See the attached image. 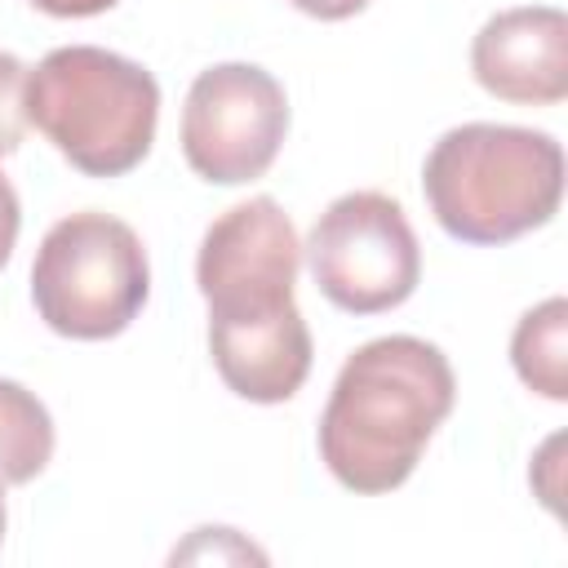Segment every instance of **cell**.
I'll return each instance as SVG.
<instances>
[{
	"label": "cell",
	"instance_id": "4",
	"mask_svg": "<svg viewBox=\"0 0 568 568\" xmlns=\"http://www.w3.org/2000/svg\"><path fill=\"white\" fill-rule=\"evenodd\" d=\"M151 293V266L138 231L111 213H71L53 222L31 262L36 315L71 342L124 333Z\"/></svg>",
	"mask_w": 568,
	"mask_h": 568
},
{
	"label": "cell",
	"instance_id": "8",
	"mask_svg": "<svg viewBox=\"0 0 568 568\" xmlns=\"http://www.w3.org/2000/svg\"><path fill=\"white\" fill-rule=\"evenodd\" d=\"M470 71L484 93L515 106H555L568 98V18L555 4L493 13L475 44Z\"/></svg>",
	"mask_w": 568,
	"mask_h": 568
},
{
	"label": "cell",
	"instance_id": "12",
	"mask_svg": "<svg viewBox=\"0 0 568 568\" xmlns=\"http://www.w3.org/2000/svg\"><path fill=\"white\" fill-rule=\"evenodd\" d=\"M22 89H27V67L0 49V155H13L22 146V133H27Z\"/></svg>",
	"mask_w": 568,
	"mask_h": 568
},
{
	"label": "cell",
	"instance_id": "9",
	"mask_svg": "<svg viewBox=\"0 0 568 568\" xmlns=\"http://www.w3.org/2000/svg\"><path fill=\"white\" fill-rule=\"evenodd\" d=\"M209 355L226 390L248 404H284L302 390L315 346L302 311L257 324H209Z\"/></svg>",
	"mask_w": 568,
	"mask_h": 568
},
{
	"label": "cell",
	"instance_id": "13",
	"mask_svg": "<svg viewBox=\"0 0 568 568\" xmlns=\"http://www.w3.org/2000/svg\"><path fill=\"white\" fill-rule=\"evenodd\" d=\"M178 559H266L257 546H248L235 528H195L186 546L173 550V564Z\"/></svg>",
	"mask_w": 568,
	"mask_h": 568
},
{
	"label": "cell",
	"instance_id": "5",
	"mask_svg": "<svg viewBox=\"0 0 568 568\" xmlns=\"http://www.w3.org/2000/svg\"><path fill=\"white\" fill-rule=\"evenodd\" d=\"M320 293L346 315H382L413 297L422 248L399 209L382 191L337 195L302 244Z\"/></svg>",
	"mask_w": 568,
	"mask_h": 568
},
{
	"label": "cell",
	"instance_id": "11",
	"mask_svg": "<svg viewBox=\"0 0 568 568\" xmlns=\"http://www.w3.org/2000/svg\"><path fill=\"white\" fill-rule=\"evenodd\" d=\"M53 457V417L22 382L0 377V479L31 484Z\"/></svg>",
	"mask_w": 568,
	"mask_h": 568
},
{
	"label": "cell",
	"instance_id": "7",
	"mask_svg": "<svg viewBox=\"0 0 568 568\" xmlns=\"http://www.w3.org/2000/svg\"><path fill=\"white\" fill-rule=\"evenodd\" d=\"M302 240L271 195L226 209L200 240L195 284L209 302V324H257L293 311Z\"/></svg>",
	"mask_w": 568,
	"mask_h": 568
},
{
	"label": "cell",
	"instance_id": "3",
	"mask_svg": "<svg viewBox=\"0 0 568 568\" xmlns=\"http://www.w3.org/2000/svg\"><path fill=\"white\" fill-rule=\"evenodd\" d=\"M27 124L84 178H120L138 169L155 142L160 84L155 75L98 44H62L27 71Z\"/></svg>",
	"mask_w": 568,
	"mask_h": 568
},
{
	"label": "cell",
	"instance_id": "15",
	"mask_svg": "<svg viewBox=\"0 0 568 568\" xmlns=\"http://www.w3.org/2000/svg\"><path fill=\"white\" fill-rule=\"evenodd\" d=\"M18 226H22V204H18V191H13V182L0 173V271H4V262L13 257V244H18Z\"/></svg>",
	"mask_w": 568,
	"mask_h": 568
},
{
	"label": "cell",
	"instance_id": "10",
	"mask_svg": "<svg viewBox=\"0 0 568 568\" xmlns=\"http://www.w3.org/2000/svg\"><path fill=\"white\" fill-rule=\"evenodd\" d=\"M510 364L528 390L541 399H568V302L546 297L541 306L524 311L510 333Z\"/></svg>",
	"mask_w": 568,
	"mask_h": 568
},
{
	"label": "cell",
	"instance_id": "14",
	"mask_svg": "<svg viewBox=\"0 0 568 568\" xmlns=\"http://www.w3.org/2000/svg\"><path fill=\"white\" fill-rule=\"evenodd\" d=\"M559 453H564V435H550L541 448H537V457H532V470H528V479H532V488H537V497L559 515V497H564V484H559Z\"/></svg>",
	"mask_w": 568,
	"mask_h": 568
},
{
	"label": "cell",
	"instance_id": "16",
	"mask_svg": "<svg viewBox=\"0 0 568 568\" xmlns=\"http://www.w3.org/2000/svg\"><path fill=\"white\" fill-rule=\"evenodd\" d=\"M288 4L320 22H342V18H355L359 9H368V0H288Z\"/></svg>",
	"mask_w": 568,
	"mask_h": 568
},
{
	"label": "cell",
	"instance_id": "6",
	"mask_svg": "<svg viewBox=\"0 0 568 568\" xmlns=\"http://www.w3.org/2000/svg\"><path fill=\"white\" fill-rule=\"evenodd\" d=\"M288 133L284 84L253 62H217L200 71L182 106V155L213 186L262 178Z\"/></svg>",
	"mask_w": 568,
	"mask_h": 568
},
{
	"label": "cell",
	"instance_id": "17",
	"mask_svg": "<svg viewBox=\"0 0 568 568\" xmlns=\"http://www.w3.org/2000/svg\"><path fill=\"white\" fill-rule=\"evenodd\" d=\"M40 13H53V18H93V13H106L115 9L120 0H31Z\"/></svg>",
	"mask_w": 568,
	"mask_h": 568
},
{
	"label": "cell",
	"instance_id": "1",
	"mask_svg": "<svg viewBox=\"0 0 568 568\" xmlns=\"http://www.w3.org/2000/svg\"><path fill=\"white\" fill-rule=\"evenodd\" d=\"M453 399L457 377L435 342L413 333L364 342L346 355L320 413V457L328 475L359 497L399 488L453 413Z\"/></svg>",
	"mask_w": 568,
	"mask_h": 568
},
{
	"label": "cell",
	"instance_id": "2",
	"mask_svg": "<svg viewBox=\"0 0 568 568\" xmlns=\"http://www.w3.org/2000/svg\"><path fill=\"white\" fill-rule=\"evenodd\" d=\"M422 195L453 240L510 244L559 213L564 146L541 129L457 124L430 146Z\"/></svg>",
	"mask_w": 568,
	"mask_h": 568
},
{
	"label": "cell",
	"instance_id": "18",
	"mask_svg": "<svg viewBox=\"0 0 568 568\" xmlns=\"http://www.w3.org/2000/svg\"><path fill=\"white\" fill-rule=\"evenodd\" d=\"M4 488H9V484L0 479V541H4V524H9V506H4Z\"/></svg>",
	"mask_w": 568,
	"mask_h": 568
}]
</instances>
